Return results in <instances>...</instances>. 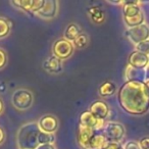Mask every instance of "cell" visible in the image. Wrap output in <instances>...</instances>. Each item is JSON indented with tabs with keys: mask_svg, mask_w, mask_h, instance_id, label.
<instances>
[{
	"mask_svg": "<svg viewBox=\"0 0 149 149\" xmlns=\"http://www.w3.org/2000/svg\"><path fill=\"white\" fill-rule=\"evenodd\" d=\"M41 132L54 134L58 129V118L53 114H44L37 122Z\"/></svg>",
	"mask_w": 149,
	"mask_h": 149,
	"instance_id": "8",
	"label": "cell"
},
{
	"mask_svg": "<svg viewBox=\"0 0 149 149\" xmlns=\"http://www.w3.org/2000/svg\"><path fill=\"white\" fill-rule=\"evenodd\" d=\"M125 36L128 38L131 43L137 45V44L149 39V26L147 24H143L138 27L127 29Z\"/></svg>",
	"mask_w": 149,
	"mask_h": 149,
	"instance_id": "6",
	"label": "cell"
},
{
	"mask_svg": "<svg viewBox=\"0 0 149 149\" xmlns=\"http://www.w3.org/2000/svg\"><path fill=\"white\" fill-rule=\"evenodd\" d=\"M74 47L72 45V43L68 40L64 39V38H60L57 39L53 43L52 46V53L55 57H57L58 59L65 60L68 58H70V56L74 54Z\"/></svg>",
	"mask_w": 149,
	"mask_h": 149,
	"instance_id": "5",
	"label": "cell"
},
{
	"mask_svg": "<svg viewBox=\"0 0 149 149\" xmlns=\"http://www.w3.org/2000/svg\"><path fill=\"white\" fill-rule=\"evenodd\" d=\"M11 102L13 106L19 110H27L31 108L34 102V96L30 90L25 88H19L15 90L11 97Z\"/></svg>",
	"mask_w": 149,
	"mask_h": 149,
	"instance_id": "3",
	"label": "cell"
},
{
	"mask_svg": "<svg viewBox=\"0 0 149 149\" xmlns=\"http://www.w3.org/2000/svg\"><path fill=\"white\" fill-rule=\"evenodd\" d=\"M36 149H56L54 144H42L39 145Z\"/></svg>",
	"mask_w": 149,
	"mask_h": 149,
	"instance_id": "31",
	"label": "cell"
},
{
	"mask_svg": "<svg viewBox=\"0 0 149 149\" xmlns=\"http://www.w3.org/2000/svg\"><path fill=\"white\" fill-rule=\"evenodd\" d=\"M3 110H4V103H3L2 99H1V98H0V114L2 113V112H3Z\"/></svg>",
	"mask_w": 149,
	"mask_h": 149,
	"instance_id": "33",
	"label": "cell"
},
{
	"mask_svg": "<svg viewBox=\"0 0 149 149\" xmlns=\"http://www.w3.org/2000/svg\"><path fill=\"white\" fill-rule=\"evenodd\" d=\"M72 43L76 49H84L89 44V36L86 33H84V32H82Z\"/></svg>",
	"mask_w": 149,
	"mask_h": 149,
	"instance_id": "21",
	"label": "cell"
},
{
	"mask_svg": "<svg viewBox=\"0 0 149 149\" xmlns=\"http://www.w3.org/2000/svg\"><path fill=\"white\" fill-rule=\"evenodd\" d=\"M42 66H43V68L46 72H50V74H59L63 70L62 61L60 59H58L57 57H55L54 55H51L46 58L43 61Z\"/></svg>",
	"mask_w": 149,
	"mask_h": 149,
	"instance_id": "14",
	"label": "cell"
},
{
	"mask_svg": "<svg viewBox=\"0 0 149 149\" xmlns=\"http://www.w3.org/2000/svg\"><path fill=\"white\" fill-rule=\"evenodd\" d=\"M58 7H59V4L56 0H44L43 6L36 15L41 19H54L58 13Z\"/></svg>",
	"mask_w": 149,
	"mask_h": 149,
	"instance_id": "9",
	"label": "cell"
},
{
	"mask_svg": "<svg viewBox=\"0 0 149 149\" xmlns=\"http://www.w3.org/2000/svg\"><path fill=\"white\" fill-rule=\"evenodd\" d=\"M124 149H141L139 146V143L136 141H128V142L125 144Z\"/></svg>",
	"mask_w": 149,
	"mask_h": 149,
	"instance_id": "28",
	"label": "cell"
},
{
	"mask_svg": "<svg viewBox=\"0 0 149 149\" xmlns=\"http://www.w3.org/2000/svg\"><path fill=\"white\" fill-rule=\"evenodd\" d=\"M34 0H17V1H11V4L15 5L17 8H19L26 13H31L32 5Z\"/></svg>",
	"mask_w": 149,
	"mask_h": 149,
	"instance_id": "23",
	"label": "cell"
},
{
	"mask_svg": "<svg viewBox=\"0 0 149 149\" xmlns=\"http://www.w3.org/2000/svg\"><path fill=\"white\" fill-rule=\"evenodd\" d=\"M107 142L120 143L126 135V129L120 123L107 122L103 127V132Z\"/></svg>",
	"mask_w": 149,
	"mask_h": 149,
	"instance_id": "4",
	"label": "cell"
},
{
	"mask_svg": "<svg viewBox=\"0 0 149 149\" xmlns=\"http://www.w3.org/2000/svg\"><path fill=\"white\" fill-rule=\"evenodd\" d=\"M125 81L145 83L146 82V72L145 70H139V68L127 65L126 70H125Z\"/></svg>",
	"mask_w": 149,
	"mask_h": 149,
	"instance_id": "13",
	"label": "cell"
},
{
	"mask_svg": "<svg viewBox=\"0 0 149 149\" xmlns=\"http://www.w3.org/2000/svg\"><path fill=\"white\" fill-rule=\"evenodd\" d=\"M89 111L92 114L96 116V118H100V120H105L108 118L110 112L109 105L103 100H96V101L92 102L89 106Z\"/></svg>",
	"mask_w": 149,
	"mask_h": 149,
	"instance_id": "11",
	"label": "cell"
},
{
	"mask_svg": "<svg viewBox=\"0 0 149 149\" xmlns=\"http://www.w3.org/2000/svg\"><path fill=\"white\" fill-rule=\"evenodd\" d=\"M5 137H6V135H5L4 130H3V129L0 127V145L2 144V143L5 141Z\"/></svg>",
	"mask_w": 149,
	"mask_h": 149,
	"instance_id": "32",
	"label": "cell"
},
{
	"mask_svg": "<svg viewBox=\"0 0 149 149\" xmlns=\"http://www.w3.org/2000/svg\"><path fill=\"white\" fill-rule=\"evenodd\" d=\"M44 4V0H34L33 1V5H32V9H31V13L36 15L40 9L42 8Z\"/></svg>",
	"mask_w": 149,
	"mask_h": 149,
	"instance_id": "26",
	"label": "cell"
},
{
	"mask_svg": "<svg viewBox=\"0 0 149 149\" xmlns=\"http://www.w3.org/2000/svg\"><path fill=\"white\" fill-rule=\"evenodd\" d=\"M88 15H89L90 19L92 23L96 24V25H101L105 21V13L102 10L100 7L98 6H92L88 8Z\"/></svg>",
	"mask_w": 149,
	"mask_h": 149,
	"instance_id": "16",
	"label": "cell"
},
{
	"mask_svg": "<svg viewBox=\"0 0 149 149\" xmlns=\"http://www.w3.org/2000/svg\"><path fill=\"white\" fill-rule=\"evenodd\" d=\"M120 108L132 116H143L149 111V91L145 83L125 82L116 92Z\"/></svg>",
	"mask_w": 149,
	"mask_h": 149,
	"instance_id": "1",
	"label": "cell"
},
{
	"mask_svg": "<svg viewBox=\"0 0 149 149\" xmlns=\"http://www.w3.org/2000/svg\"><path fill=\"white\" fill-rule=\"evenodd\" d=\"M107 143L108 142L103 133H99L96 131L90 141L89 149H102Z\"/></svg>",
	"mask_w": 149,
	"mask_h": 149,
	"instance_id": "19",
	"label": "cell"
},
{
	"mask_svg": "<svg viewBox=\"0 0 149 149\" xmlns=\"http://www.w3.org/2000/svg\"><path fill=\"white\" fill-rule=\"evenodd\" d=\"M96 131L93 129L86 128V127L79 126L77 132V142L82 149H89V144L91 138L95 134Z\"/></svg>",
	"mask_w": 149,
	"mask_h": 149,
	"instance_id": "12",
	"label": "cell"
},
{
	"mask_svg": "<svg viewBox=\"0 0 149 149\" xmlns=\"http://www.w3.org/2000/svg\"><path fill=\"white\" fill-rule=\"evenodd\" d=\"M82 33V29L78 24L76 23H70L68 25L64 31V39L68 40V41L72 42L80 34Z\"/></svg>",
	"mask_w": 149,
	"mask_h": 149,
	"instance_id": "18",
	"label": "cell"
},
{
	"mask_svg": "<svg viewBox=\"0 0 149 149\" xmlns=\"http://www.w3.org/2000/svg\"><path fill=\"white\" fill-rule=\"evenodd\" d=\"M148 60H149V54H148Z\"/></svg>",
	"mask_w": 149,
	"mask_h": 149,
	"instance_id": "35",
	"label": "cell"
},
{
	"mask_svg": "<svg viewBox=\"0 0 149 149\" xmlns=\"http://www.w3.org/2000/svg\"><path fill=\"white\" fill-rule=\"evenodd\" d=\"M104 125H105V120L96 118V116H94V114H92L89 110L83 111L80 114L79 126L93 129V130H95V131H99V130H101V129H103Z\"/></svg>",
	"mask_w": 149,
	"mask_h": 149,
	"instance_id": "7",
	"label": "cell"
},
{
	"mask_svg": "<svg viewBox=\"0 0 149 149\" xmlns=\"http://www.w3.org/2000/svg\"><path fill=\"white\" fill-rule=\"evenodd\" d=\"M128 65L139 70H145L149 65L148 55L139 51H132L128 57Z\"/></svg>",
	"mask_w": 149,
	"mask_h": 149,
	"instance_id": "10",
	"label": "cell"
},
{
	"mask_svg": "<svg viewBox=\"0 0 149 149\" xmlns=\"http://www.w3.org/2000/svg\"><path fill=\"white\" fill-rule=\"evenodd\" d=\"M142 9L140 7V2L136 1H126L123 4V13L124 17H131L141 13Z\"/></svg>",
	"mask_w": 149,
	"mask_h": 149,
	"instance_id": "15",
	"label": "cell"
},
{
	"mask_svg": "<svg viewBox=\"0 0 149 149\" xmlns=\"http://www.w3.org/2000/svg\"><path fill=\"white\" fill-rule=\"evenodd\" d=\"M7 60H8V58H7L6 52H5L3 49H1V48H0V70H1V68H3L5 65H6Z\"/></svg>",
	"mask_w": 149,
	"mask_h": 149,
	"instance_id": "27",
	"label": "cell"
},
{
	"mask_svg": "<svg viewBox=\"0 0 149 149\" xmlns=\"http://www.w3.org/2000/svg\"><path fill=\"white\" fill-rule=\"evenodd\" d=\"M116 92H118L116 84L112 83V82H110V81L103 82V83L99 86V89H98L99 96L102 98L110 97V96L114 95Z\"/></svg>",
	"mask_w": 149,
	"mask_h": 149,
	"instance_id": "17",
	"label": "cell"
},
{
	"mask_svg": "<svg viewBox=\"0 0 149 149\" xmlns=\"http://www.w3.org/2000/svg\"><path fill=\"white\" fill-rule=\"evenodd\" d=\"M11 31V24L5 17H0V39L6 38L10 34Z\"/></svg>",
	"mask_w": 149,
	"mask_h": 149,
	"instance_id": "22",
	"label": "cell"
},
{
	"mask_svg": "<svg viewBox=\"0 0 149 149\" xmlns=\"http://www.w3.org/2000/svg\"><path fill=\"white\" fill-rule=\"evenodd\" d=\"M124 22L127 27H128V29L138 27V26L145 24V15L143 13V11H141V13H139L138 15H134V17H124Z\"/></svg>",
	"mask_w": 149,
	"mask_h": 149,
	"instance_id": "20",
	"label": "cell"
},
{
	"mask_svg": "<svg viewBox=\"0 0 149 149\" xmlns=\"http://www.w3.org/2000/svg\"><path fill=\"white\" fill-rule=\"evenodd\" d=\"M40 129L37 122H30L23 125L17 131V142L19 149H36L39 146L38 137Z\"/></svg>",
	"mask_w": 149,
	"mask_h": 149,
	"instance_id": "2",
	"label": "cell"
},
{
	"mask_svg": "<svg viewBox=\"0 0 149 149\" xmlns=\"http://www.w3.org/2000/svg\"><path fill=\"white\" fill-rule=\"evenodd\" d=\"M38 142H39V145L54 144V142H55V135L50 134V133L41 132V131H40L39 137H38Z\"/></svg>",
	"mask_w": 149,
	"mask_h": 149,
	"instance_id": "24",
	"label": "cell"
},
{
	"mask_svg": "<svg viewBox=\"0 0 149 149\" xmlns=\"http://www.w3.org/2000/svg\"><path fill=\"white\" fill-rule=\"evenodd\" d=\"M102 149H124V147H123L120 143L108 142Z\"/></svg>",
	"mask_w": 149,
	"mask_h": 149,
	"instance_id": "29",
	"label": "cell"
},
{
	"mask_svg": "<svg viewBox=\"0 0 149 149\" xmlns=\"http://www.w3.org/2000/svg\"><path fill=\"white\" fill-rule=\"evenodd\" d=\"M138 143L141 149H149V137H144Z\"/></svg>",
	"mask_w": 149,
	"mask_h": 149,
	"instance_id": "30",
	"label": "cell"
},
{
	"mask_svg": "<svg viewBox=\"0 0 149 149\" xmlns=\"http://www.w3.org/2000/svg\"><path fill=\"white\" fill-rule=\"evenodd\" d=\"M135 48H136V51H139V52H141V53H144V54H146V55H148L149 54V39L145 40V41L135 45Z\"/></svg>",
	"mask_w": 149,
	"mask_h": 149,
	"instance_id": "25",
	"label": "cell"
},
{
	"mask_svg": "<svg viewBox=\"0 0 149 149\" xmlns=\"http://www.w3.org/2000/svg\"><path fill=\"white\" fill-rule=\"evenodd\" d=\"M145 84H146L147 88H148V91H149V81H148V82H146V83H145Z\"/></svg>",
	"mask_w": 149,
	"mask_h": 149,
	"instance_id": "34",
	"label": "cell"
}]
</instances>
